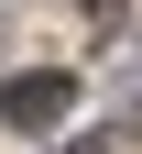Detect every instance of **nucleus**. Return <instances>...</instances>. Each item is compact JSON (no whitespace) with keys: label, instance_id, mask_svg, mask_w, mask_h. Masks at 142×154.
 <instances>
[{"label":"nucleus","instance_id":"1","mask_svg":"<svg viewBox=\"0 0 142 154\" xmlns=\"http://www.w3.org/2000/svg\"><path fill=\"white\" fill-rule=\"evenodd\" d=\"M66 110H77V77H66V66H33V77H0V121H11V132H55Z\"/></svg>","mask_w":142,"mask_h":154},{"label":"nucleus","instance_id":"2","mask_svg":"<svg viewBox=\"0 0 142 154\" xmlns=\"http://www.w3.org/2000/svg\"><path fill=\"white\" fill-rule=\"evenodd\" d=\"M66 154H109V132H88V143H66Z\"/></svg>","mask_w":142,"mask_h":154}]
</instances>
